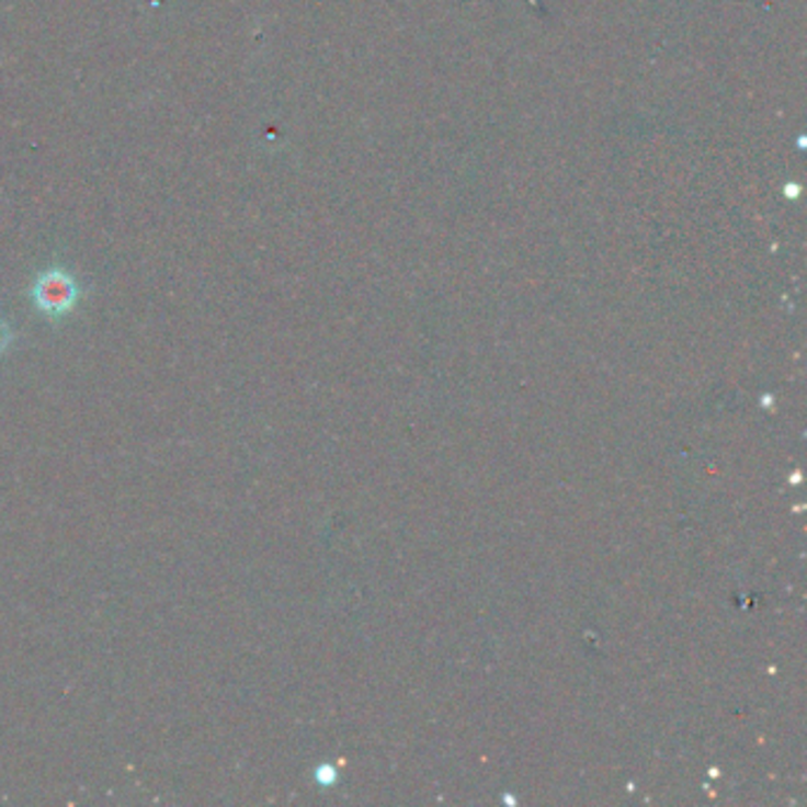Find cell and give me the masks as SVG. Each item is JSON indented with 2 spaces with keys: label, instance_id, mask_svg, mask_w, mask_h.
Wrapping results in <instances>:
<instances>
[{
  "label": "cell",
  "instance_id": "1",
  "mask_svg": "<svg viewBox=\"0 0 807 807\" xmlns=\"http://www.w3.org/2000/svg\"><path fill=\"white\" fill-rule=\"evenodd\" d=\"M79 282L65 268H48L36 277L32 287V302L36 310L50 320L67 318L79 306Z\"/></svg>",
  "mask_w": 807,
  "mask_h": 807
},
{
  "label": "cell",
  "instance_id": "2",
  "mask_svg": "<svg viewBox=\"0 0 807 807\" xmlns=\"http://www.w3.org/2000/svg\"><path fill=\"white\" fill-rule=\"evenodd\" d=\"M12 339H14V334H12V330H10V325H8L3 318H0V353H5V351H8V346L12 343Z\"/></svg>",
  "mask_w": 807,
  "mask_h": 807
}]
</instances>
